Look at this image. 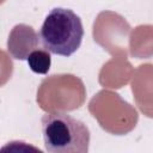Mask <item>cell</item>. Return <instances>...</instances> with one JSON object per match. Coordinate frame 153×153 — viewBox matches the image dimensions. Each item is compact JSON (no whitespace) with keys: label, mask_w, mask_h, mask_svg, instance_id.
<instances>
[{"label":"cell","mask_w":153,"mask_h":153,"mask_svg":"<svg viewBox=\"0 0 153 153\" xmlns=\"http://www.w3.org/2000/svg\"><path fill=\"white\" fill-rule=\"evenodd\" d=\"M81 18L69 8L55 7L47 17L39 30V41L47 51L69 57L81 45L84 38Z\"/></svg>","instance_id":"cell-1"},{"label":"cell","mask_w":153,"mask_h":153,"mask_svg":"<svg viewBox=\"0 0 153 153\" xmlns=\"http://www.w3.org/2000/svg\"><path fill=\"white\" fill-rule=\"evenodd\" d=\"M45 149L50 153H86L91 134L87 126L65 112H47L41 118Z\"/></svg>","instance_id":"cell-2"},{"label":"cell","mask_w":153,"mask_h":153,"mask_svg":"<svg viewBox=\"0 0 153 153\" xmlns=\"http://www.w3.org/2000/svg\"><path fill=\"white\" fill-rule=\"evenodd\" d=\"M39 35L26 24H17L7 38V51L16 60H26L27 56L39 47Z\"/></svg>","instance_id":"cell-3"},{"label":"cell","mask_w":153,"mask_h":153,"mask_svg":"<svg viewBox=\"0 0 153 153\" xmlns=\"http://www.w3.org/2000/svg\"><path fill=\"white\" fill-rule=\"evenodd\" d=\"M29 68L37 74H47L51 66V55L43 48L35 49L26 59Z\"/></svg>","instance_id":"cell-4"}]
</instances>
